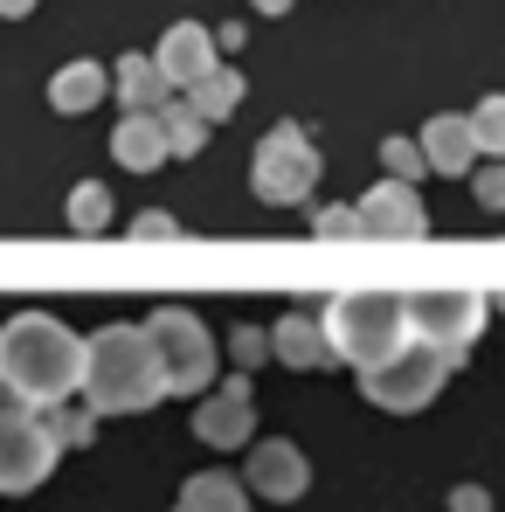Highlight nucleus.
<instances>
[{"mask_svg": "<svg viewBox=\"0 0 505 512\" xmlns=\"http://www.w3.org/2000/svg\"><path fill=\"white\" fill-rule=\"evenodd\" d=\"M160 125H167V146L180 153V160H194V153L208 146V118H201L187 97H180V104H173V97L160 104Z\"/></svg>", "mask_w": 505, "mask_h": 512, "instance_id": "20", "label": "nucleus"}, {"mask_svg": "<svg viewBox=\"0 0 505 512\" xmlns=\"http://www.w3.org/2000/svg\"><path fill=\"white\" fill-rule=\"evenodd\" d=\"M0 374L35 409L70 402V395H84V340L63 319H49V312H14L0 326Z\"/></svg>", "mask_w": 505, "mask_h": 512, "instance_id": "2", "label": "nucleus"}, {"mask_svg": "<svg viewBox=\"0 0 505 512\" xmlns=\"http://www.w3.org/2000/svg\"><path fill=\"white\" fill-rule=\"evenodd\" d=\"M360 222H367V236H388V243L429 236V208H422V194L409 180H374L360 194Z\"/></svg>", "mask_w": 505, "mask_h": 512, "instance_id": "10", "label": "nucleus"}, {"mask_svg": "<svg viewBox=\"0 0 505 512\" xmlns=\"http://www.w3.org/2000/svg\"><path fill=\"white\" fill-rule=\"evenodd\" d=\"M111 90L125 97V111H160L173 84H167V70H160L153 56H139V49H132V56H118V70H111Z\"/></svg>", "mask_w": 505, "mask_h": 512, "instance_id": "17", "label": "nucleus"}, {"mask_svg": "<svg viewBox=\"0 0 505 512\" xmlns=\"http://www.w3.org/2000/svg\"><path fill=\"white\" fill-rule=\"evenodd\" d=\"M450 512H492V499L478 485H464V492H450Z\"/></svg>", "mask_w": 505, "mask_h": 512, "instance_id": "29", "label": "nucleus"}, {"mask_svg": "<svg viewBox=\"0 0 505 512\" xmlns=\"http://www.w3.org/2000/svg\"><path fill=\"white\" fill-rule=\"evenodd\" d=\"M250 429H256L250 374H229L222 388L201 395V409H194V436H201L208 450H236V443H250Z\"/></svg>", "mask_w": 505, "mask_h": 512, "instance_id": "9", "label": "nucleus"}, {"mask_svg": "<svg viewBox=\"0 0 505 512\" xmlns=\"http://www.w3.org/2000/svg\"><path fill=\"white\" fill-rule=\"evenodd\" d=\"M250 187H256V201H270V208H298V201L319 187V146H312V132L291 125V118L270 125V132L256 139Z\"/></svg>", "mask_w": 505, "mask_h": 512, "instance_id": "5", "label": "nucleus"}, {"mask_svg": "<svg viewBox=\"0 0 505 512\" xmlns=\"http://www.w3.org/2000/svg\"><path fill=\"white\" fill-rule=\"evenodd\" d=\"M478 208H492V215H505V160H492V167H478Z\"/></svg>", "mask_w": 505, "mask_h": 512, "instance_id": "27", "label": "nucleus"}, {"mask_svg": "<svg viewBox=\"0 0 505 512\" xmlns=\"http://www.w3.org/2000/svg\"><path fill=\"white\" fill-rule=\"evenodd\" d=\"M319 312H326L333 360H346V367H381V360H395L402 346L416 340V333H409L402 291H339V298H326Z\"/></svg>", "mask_w": 505, "mask_h": 512, "instance_id": "3", "label": "nucleus"}, {"mask_svg": "<svg viewBox=\"0 0 505 512\" xmlns=\"http://www.w3.org/2000/svg\"><path fill=\"white\" fill-rule=\"evenodd\" d=\"M187 104H194V111H201L208 125H222V118H229V111L243 104V70H229V63H215V70H208L201 84L187 90Z\"/></svg>", "mask_w": 505, "mask_h": 512, "instance_id": "19", "label": "nucleus"}, {"mask_svg": "<svg viewBox=\"0 0 505 512\" xmlns=\"http://www.w3.org/2000/svg\"><path fill=\"white\" fill-rule=\"evenodd\" d=\"M381 167H388V180H409V187H416L422 173H429L422 139H381Z\"/></svg>", "mask_w": 505, "mask_h": 512, "instance_id": "24", "label": "nucleus"}, {"mask_svg": "<svg viewBox=\"0 0 505 512\" xmlns=\"http://www.w3.org/2000/svg\"><path fill=\"white\" fill-rule=\"evenodd\" d=\"M256 7H263V14H284V7H291V0H256Z\"/></svg>", "mask_w": 505, "mask_h": 512, "instance_id": "32", "label": "nucleus"}, {"mask_svg": "<svg viewBox=\"0 0 505 512\" xmlns=\"http://www.w3.org/2000/svg\"><path fill=\"white\" fill-rule=\"evenodd\" d=\"M7 416H35V402H28V395H21V388L0 374V423H7Z\"/></svg>", "mask_w": 505, "mask_h": 512, "instance_id": "28", "label": "nucleus"}, {"mask_svg": "<svg viewBox=\"0 0 505 512\" xmlns=\"http://www.w3.org/2000/svg\"><path fill=\"white\" fill-rule=\"evenodd\" d=\"M167 402V367L146 326H97L84 340V409L90 416H139Z\"/></svg>", "mask_w": 505, "mask_h": 512, "instance_id": "1", "label": "nucleus"}, {"mask_svg": "<svg viewBox=\"0 0 505 512\" xmlns=\"http://www.w3.org/2000/svg\"><path fill=\"white\" fill-rule=\"evenodd\" d=\"M471 132H478V153L485 160H505V97H478V111H471Z\"/></svg>", "mask_w": 505, "mask_h": 512, "instance_id": "23", "label": "nucleus"}, {"mask_svg": "<svg viewBox=\"0 0 505 512\" xmlns=\"http://www.w3.org/2000/svg\"><path fill=\"white\" fill-rule=\"evenodd\" d=\"M270 353L284 360V367H326L333 360V340H326V312L319 305H298V312H284L277 326H270Z\"/></svg>", "mask_w": 505, "mask_h": 512, "instance_id": "13", "label": "nucleus"}, {"mask_svg": "<svg viewBox=\"0 0 505 512\" xmlns=\"http://www.w3.org/2000/svg\"><path fill=\"white\" fill-rule=\"evenodd\" d=\"M35 416L56 436V450H84L90 436H97V416H90V409H70V402H49V409H35Z\"/></svg>", "mask_w": 505, "mask_h": 512, "instance_id": "21", "label": "nucleus"}, {"mask_svg": "<svg viewBox=\"0 0 505 512\" xmlns=\"http://www.w3.org/2000/svg\"><path fill=\"white\" fill-rule=\"evenodd\" d=\"M146 333L160 346L167 395H208V381H215V333H208V319L187 312V305H153Z\"/></svg>", "mask_w": 505, "mask_h": 512, "instance_id": "6", "label": "nucleus"}, {"mask_svg": "<svg viewBox=\"0 0 505 512\" xmlns=\"http://www.w3.org/2000/svg\"><path fill=\"white\" fill-rule=\"evenodd\" d=\"M104 97H111V70H104V63H90V56H84V63H63V70L49 77V104H56L63 118L97 111Z\"/></svg>", "mask_w": 505, "mask_h": 512, "instance_id": "16", "label": "nucleus"}, {"mask_svg": "<svg viewBox=\"0 0 505 512\" xmlns=\"http://www.w3.org/2000/svg\"><path fill=\"white\" fill-rule=\"evenodd\" d=\"M422 160H429V173H443V180L471 173L478 160H485V153H478V132H471V118H457V111L429 118V125H422Z\"/></svg>", "mask_w": 505, "mask_h": 512, "instance_id": "14", "label": "nucleus"}, {"mask_svg": "<svg viewBox=\"0 0 505 512\" xmlns=\"http://www.w3.org/2000/svg\"><path fill=\"white\" fill-rule=\"evenodd\" d=\"M132 236H173V215H153V208H146V215L132 222Z\"/></svg>", "mask_w": 505, "mask_h": 512, "instance_id": "30", "label": "nucleus"}, {"mask_svg": "<svg viewBox=\"0 0 505 512\" xmlns=\"http://www.w3.org/2000/svg\"><path fill=\"white\" fill-rule=\"evenodd\" d=\"M312 229H319V236H367L360 208H319V215H312Z\"/></svg>", "mask_w": 505, "mask_h": 512, "instance_id": "26", "label": "nucleus"}, {"mask_svg": "<svg viewBox=\"0 0 505 512\" xmlns=\"http://www.w3.org/2000/svg\"><path fill=\"white\" fill-rule=\"evenodd\" d=\"M215 28H201V21H173L167 35H160V49H153V63L167 70V84L173 90H194L208 70H215Z\"/></svg>", "mask_w": 505, "mask_h": 512, "instance_id": "12", "label": "nucleus"}, {"mask_svg": "<svg viewBox=\"0 0 505 512\" xmlns=\"http://www.w3.org/2000/svg\"><path fill=\"white\" fill-rule=\"evenodd\" d=\"M450 367H457V353H443V346H429V340H409L395 360L360 367V395L374 409H388V416H416V409H429L443 395Z\"/></svg>", "mask_w": 505, "mask_h": 512, "instance_id": "4", "label": "nucleus"}, {"mask_svg": "<svg viewBox=\"0 0 505 512\" xmlns=\"http://www.w3.org/2000/svg\"><path fill=\"white\" fill-rule=\"evenodd\" d=\"M173 512H250V485L229 478V471H201L180 485V506Z\"/></svg>", "mask_w": 505, "mask_h": 512, "instance_id": "18", "label": "nucleus"}, {"mask_svg": "<svg viewBox=\"0 0 505 512\" xmlns=\"http://www.w3.org/2000/svg\"><path fill=\"white\" fill-rule=\"evenodd\" d=\"M263 353H270V333H263V326H236V333H229V360H236V374L263 367Z\"/></svg>", "mask_w": 505, "mask_h": 512, "instance_id": "25", "label": "nucleus"}, {"mask_svg": "<svg viewBox=\"0 0 505 512\" xmlns=\"http://www.w3.org/2000/svg\"><path fill=\"white\" fill-rule=\"evenodd\" d=\"M402 305H409V333L443 353H464L492 319V298H478V291H409Z\"/></svg>", "mask_w": 505, "mask_h": 512, "instance_id": "7", "label": "nucleus"}, {"mask_svg": "<svg viewBox=\"0 0 505 512\" xmlns=\"http://www.w3.org/2000/svg\"><path fill=\"white\" fill-rule=\"evenodd\" d=\"M111 222V194H104V180H77L70 187V229L77 236H97Z\"/></svg>", "mask_w": 505, "mask_h": 512, "instance_id": "22", "label": "nucleus"}, {"mask_svg": "<svg viewBox=\"0 0 505 512\" xmlns=\"http://www.w3.org/2000/svg\"><path fill=\"white\" fill-rule=\"evenodd\" d=\"M21 14H35V0H0V21H21Z\"/></svg>", "mask_w": 505, "mask_h": 512, "instance_id": "31", "label": "nucleus"}, {"mask_svg": "<svg viewBox=\"0 0 505 512\" xmlns=\"http://www.w3.org/2000/svg\"><path fill=\"white\" fill-rule=\"evenodd\" d=\"M243 485H250L256 499H270V506H291V499H305V485H312V464H305V450H298V443L270 436V443H256V450H250V464H243Z\"/></svg>", "mask_w": 505, "mask_h": 512, "instance_id": "11", "label": "nucleus"}, {"mask_svg": "<svg viewBox=\"0 0 505 512\" xmlns=\"http://www.w3.org/2000/svg\"><path fill=\"white\" fill-rule=\"evenodd\" d=\"M111 153H118V167H132V173L167 167L173 146H167V125H160V111H125V118H118V132H111Z\"/></svg>", "mask_w": 505, "mask_h": 512, "instance_id": "15", "label": "nucleus"}, {"mask_svg": "<svg viewBox=\"0 0 505 512\" xmlns=\"http://www.w3.org/2000/svg\"><path fill=\"white\" fill-rule=\"evenodd\" d=\"M56 436L42 429V416H7L0 423V492H35L56 471Z\"/></svg>", "mask_w": 505, "mask_h": 512, "instance_id": "8", "label": "nucleus"}]
</instances>
